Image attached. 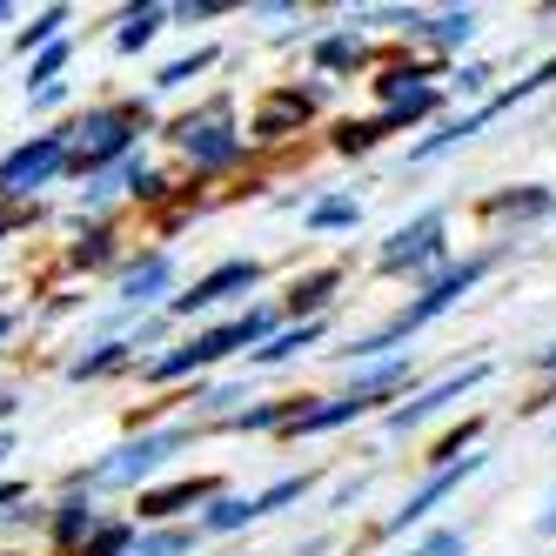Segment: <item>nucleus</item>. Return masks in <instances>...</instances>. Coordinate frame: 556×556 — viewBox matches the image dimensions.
<instances>
[{"label":"nucleus","instance_id":"nucleus-25","mask_svg":"<svg viewBox=\"0 0 556 556\" xmlns=\"http://www.w3.org/2000/svg\"><path fill=\"white\" fill-rule=\"evenodd\" d=\"M355 215H363L355 202H323V208L308 215V228H355Z\"/></svg>","mask_w":556,"mask_h":556},{"label":"nucleus","instance_id":"nucleus-21","mask_svg":"<svg viewBox=\"0 0 556 556\" xmlns=\"http://www.w3.org/2000/svg\"><path fill=\"white\" fill-rule=\"evenodd\" d=\"M329 289H336V275H308V282H295V289H289V308L315 323V308L329 302Z\"/></svg>","mask_w":556,"mask_h":556},{"label":"nucleus","instance_id":"nucleus-19","mask_svg":"<svg viewBox=\"0 0 556 556\" xmlns=\"http://www.w3.org/2000/svg\"><path fill=\"white\" fill-rule=\"evenodd\" d=\"M61 27H67V8H41V14H34V27L21 34V54H34V48L48 54V48L61 41Z\"/></svg>","mask_w":556,"mask_h":556},{"label":"nucleus","instance_id":"nucleus-11","mask_svg":"<svg viewBox=\"0 0 556 556\" xmlns=\"http://www.w3.org/2000/svg\"><path fill=\"white\" fill-rule=\"evenodd\" d=\"M490 369H463V376H450V382H435V389H422L416 395V403H403V409H389V429H416L422 416H435V409H443V403H456V395L463 389H476V382H483Z\"/></svg>","mask_w":556,"mask_h":556},{"label":"nucleus","instance_id":"nucleus-7","mask_svg":"<svg viewBox=\"0 0 556 556\" xmlns=\"http://www.w3.org/2000/svg\"><path fill=\"white\" fill-rule=\"evenodd\" d=\"M443 208H429V215H416L409 228H395L389 242H382V268L389 275H403V268H429L435 255H443Z\"/></svg>","mask_w":556,"mask_h":556},{"label":"nucleus","instance_id":"nucleus-24","mask_svg":"<svg viewBox=\"0 0 556 556\" xmlns=\"http://www.w3.org/2000/svg\"><path fill=\"white\" fill-rule=\"evenodd\" d=\"M429 34H435L443 48H456V41H469V34H476V14H469V8H456V14H435V21H429Z\"/></svg>","mask_w":556,"mask_h":556},{"label":"nucleus","instance_id":"nucleus-13","mask_svg":"<svg viewBox=\"0 0 556 556\" xmlns=\"http://www.w3.org/2000/svg\"><path fill=\"white\" fill-rule=\"evenodd\" d=\"M168 21H175L168 8H128V14H122V34H114V48H122V54H141Z\"/></svg>","mask_w":556,"mask_h":556},{"label":"nucleus","instance_id":"nucleus-5","mask_svg":"<svg viewBox=\"0 0 556 556\" xmlns=\"http://www.w3.org/2000/svg\"><path fill=\"white\" fill-rule=\"evenodd\" d=\"M61 168H74V128L21 141L8 162H0V194H34V188H48Z\"/></svg>","mask_w":556,"mask_h":556},{"label":"nucleus","instance_id":"nucleus-4","mask_svg":"<svg viewBox=\"0 0 556 556\" xmlns=\"http://www.w3.org/2000/svg\"><path fill=\"white\" fill-rule=\"evenodd\" d=\"M476 282H483V262H463V268H450V275H443V282H429V289H422V295H416V302H409L403 315H395V323H389V329H376V336H363V342H355V355H382L389 342H403L409 329H422V323H429V315H443L450 302H463V295H469Z\"/></svg>","mask_w":556,"mask_h":556},{"label":"nucleus","instance_id":"nucleus-26","mask_svg":"<svg viewBox=\"0 0 556 556\" xmlns=\"http://www.w3.org/2000/svg\"><path fill=\"white\" fill-rule=\"evenodd\" d=\"M108 242H114V235H108V228H94V235H81V249H74V262H81V268H101V262L114 255Z\"/></svg>","mask_w":556,"mask_h":556},{"label":"nucleus","instance_id":"nucleus-23","mask_svg":"<svg viewBox=\"0 0 556 556\" xmlns=\"http://www.w3.org/2000/svg\"><path fill=\"white\" fill-rule=\"evenodd\" d=\"M295 496H308V476H282V483H268V490L255 496V523H262V516H275L282 503H295Z\"/></svg>","mask_w":556,"mask_h":556},{"label":"nucleus","instance_id":"nucleus-30","mask_svg":"<svg viewBox=\"0 0 556 556\" xmlns=\"http://www.w3.org/2000/svg\"><path fill=\"white\" fill-rule=\"evenodd\" d=\"M168 14H175V21H215L222 8H215V0H188V8H168Z\"/></svg>","mask_w":556,"mask_h":556},{"label":"nucleus","instance_id":"nucleus-34","mask_svg":"<svg viewBox=\"0 0 556 556\" xmlns=\"http://www.w3.org/2000/svg\"><path fill=\"white\" fill-rule=\"evenodd\" d=\"M543 536H556V496H549V509H543V523H536Z\"/></svg>","mask_w":556,"mask_h":556},{"label":"nucleus","instance_id":"nucleus-2","mask_svg":"<svg viewBox=\"0 0 556 556\" xmlns=\"http://www.w3.org/2000/svg\"><path fill=\"white\" fill-rule=\"evenodd\" d=\"M268 336H275V315H268V308H249V315H235V323L194 336L188 349L154 355V363H148V382H175V376H188V369H208V363H222V355L255 349V342H268Z\"/></svg>","mask_w":556,"mask_h":556},{"label":"nucleus","instance_id":"nucleus-16","mask_svg":"<svg viewBox=\"0 0 556 556\" xmlns=\"http://www.w3.org/2000/svg\"><path fill=\"white\" fill-rule=\"evenodd\" d=\"M255 523V496H215L208 516H202V530L208 536H228V530H249Z\"/></svg>","mask_w":556,"mask_h":556},{"label":"nucleus","instance_id":"nucleus-17","mask_svg":"<svg viewBox=\"0 0 556 556\" xmlns=\"http://www.w3.org/2000/svg\"><path fill=\"white\" fill-rule=\"evenodd\" d=\"M135 349H141V342H101L94 355H81V363H67V376H74V382H94V376H108V369H122Z\"/></svg>","mask_w":556,"mask_h":556},{"label":"nucleus","instance_id":"nucleus-15","mask_svg":"<svg viewBox=\"0 0 556 556\" xmlns=\"http://www.w3.org/2000/svg\"><path fill=\"white\" fill-rule=\"evenodd\" d=\"M94 530H101V516H94L88 496H67V503L54 509V536H61V543H88Z\"/></svg>","mask_w":556,"mask_h":556},{"label":"nucleus","instance_id":"nucleus-39","mask_svg":"<svg viewBox=\"0 0 556 556\" xmlns=\"http://www.w3.org/2000/svg\"><path fill=\"white\" fill-rule=\"evenodd\" d=\"M0 21H14V8H8V0H0Z\"/></svg>","mask_w":556,"mask_h":556},{"label":"nucleus","instance_id":"nucleus-31","mask_svg":"<svg viewBox=\"0 0 556 556\" xmlns=\"http://www.w3.org/2000/svg\"><path fill=\"white\" fill-rule=\"evenodd\" d=\"M135 194H141V202H162V194H168V181H162V175H148V168H141V175H135Z\"/></svg>","mask_w":556,"mask_h":556},{"label":"nucleus","instance_id":"nucleus-18","mask_svg":"<svg viewBox=\"0 0 556 556\" xmlns=\"http://www.w3.org/2000/svg\"><path fill=\"white\" fill-rule=\"evenodd\" d=\"M208 67H215V48H194V54H181V61H168L162 74H154V88H162V94L168 88H188L194 74H208Z\"/></svg>","mask_w":556,"mask_h":556},{"label":"nucleus","instance_id":"nucleus-22","mask_svg":"<svg viewBox=\"0 0 556 556\" xmlns=\"http://www.w3.org/2000/svg\"><path fill=\"white\" fill-rule=\"evenodd\" d=\"M194 549V530H154V536H141L128 556H188Z\"/></svg>","mask_w":556,"mask_h":556},{"label":"nucleus","instance_id":"nucleus-37","mask_svg":"<svg viewBox=\"0 0 556 556\" xmlns=\"http://www.w3.org/2000/svg\"><path fill=\"white\" fill-rule=\"evenodd\" d=\"M14 416V395H0V422H8Z\"/></svg>","mask_w":556,"mask_h":556},{"label":"nucleus","instance_id":"nucleus-28","mask_svg":"<svg viewBox=\"0 0 556 556\" xmlns=\"http://www.w3.org/2000/svg\"><path fill=\"white\" fill-rule=\"evenodd\" d=\"M416 556H463V530H435Z\"/></svg>","mask_w":556,"mask_h":556},{"label":"nucleus","instance_id":"nucleus-29","mask_svg":"<svg viewBox=\"0 0 556 556\" xmlns=\"http://www.w3.org/2000/svg\"><path fill=\"white\" fill-rule=\"evenodd\" d=\"M315 61H323V67H349L355 61V41H323V48H315Z\"/></svg>","mask_w":556,"mask_h":556},{"label":"nucleus","instance_id":"nucleus-1","mask_svg":"<svg viewBox=\"0 0 556 556\" xmlns=\"http://www.w3.org/2000/svg\"><path fill=\"white\" fill-rule=\"evenodd\" d=\"M194 443V429H148V435H128L122 450H108L94 469L74 476V496H94V490H135L141 476H154L175 450Z\"/></svg>","mask_w":556,"mask_h":556},{"label":"nucleus","instance_id":"nucleus-35","mask_svg":"<svg viewBox=\"0 0 556 556\" xmlns=\"http://www.w3.org/2000/svg\"><path fill=\"white\" fill-rule=\"evenodd\" d=\"M8 456H14V435H8V429H0V463H8Z\"/></svg>","mask_w":556,"mask_h":556},{"label":"nucleus","instance_id":"nucleus-10","mask_svg":"<svg viewBox=\"0 0 556 556\" xmlns=\"http://www.w3.org/2000/svg\"><path fill=\"white\" fill-rule=\"evenodd\" d=\"M168 289H175V255L154 249V255H141V262L122 275V308H148V302H162Z\"/></svg>","mask_w":556,"mask_h":556},{"label":"nucleus","instance_id":"nucleus-38","mask_svg":"<svg viewBox=\"0 0 556 556\" xmlns=\"http://www.w3.org/2000/svg\"><path fill=\"white\" fill-rule=\"evenodd\" d=\"M543 369H556V349H543Z\"/></svg>","mask_w":556,"mask_h":556},{"label":"nucleus","instance_id":"nucleus-36","mask_svg":"<svg viewBox=\"0 0 556 556\" xmlns=\"http://www.w3.org/2000/svg\"><path fill=\"white\" fill-rule=\"evenodd\" d=\"M14 336V315H0V342H8Z\"/></svg>","mask_w":556,"mask_h":556},{"label":"nucleus","instance_id":"nucleus-40","mask_svg":"<svg viewBox=\"0 0 556 556\" xmlns=\"http://www.w3.org/2000/svg\"><path fill=\"white\" fill-rule=\"evenodd\" d=\"M0 235H8V222H0Z\"/></svg>","mask_w":556,"mask_h":556},{"label":"nucleus","instance_id":"nucleus-20","mask_svg":"<svg viewBox=\"0 0 556 556\" xmlns=\"http://www.w3.org/2000/svg\"><path fill=\"white\" fill-rule=\"evenodd\" d=\"M135 549V530L128 523H101L88 543H81V556H128Z\"/></svg>","mask_w":556,"mask_h":556},{"label":"nucleus","instance_id":"nucleus-32","mask_svg":"<svg viewBox=\"0 0 556 556\" xmlns=\"http://www.w3.org/2000/svg\"><path fill=\"white\" fill-rule=\"evenodd\" d=\"M61 94H67V81H54V88H27V108H61Z\"/></svg>","mask_w":556,"mask_h":556},{"label":"nucleus","instance_id":"nucleus-8","mask_svg":"<svg viewBox=\"0 0 556 556\" xmlns=\"http://www.w3.org/2000/svg\"><path fill=\"white\" fill-rule=\"evenodd\" d=\"M262 282V262H222V268H208L202 282H194L188 295H168V315H194V308H215V302H228V295H249Z\"/></svg>","mask_w":556,"mask_h":556},{"label":"nucleus","instance_id":"nucleus-6","mask_svg":"<svg viewBox=\"0 0 556 556\" xmlns=\"http://www.w3.org/2000/svg\"><path fill=\"white\" fill-rule=\"evenodd\" d=\"M175 141L188 148L194 168H228L235 154H242V135H235V122H228V101H215L202 114H188V122H175Z\"/></svg>","mask_w":556,"mask_h":556},{"label":"nucleus","instance_id":"nucleus-3","mask_svg":"<svg viewBox=\"0 0 556 556\" xmlns=\"http://www.w3.org/2000/svg\"><path fill=\"white\" fill-rule=\"evenodd\" d=\"M135 135L141 122L128 108H88L81 122H74V168H108V162H135Z\"/></svg>","mask_w":556,"mask_h":556},{"label":"nucleus","instance_id":"nucleus-12","mask_svg":"<svg viewBox=\"0 0 556 556\" xmlns=\"http://www.w3.org/2000/svg\"><path fill=\"white\" fill-rule=\"evenodd\" d=\"M188 503H215V483H208V476L175 483V490H148V496H141V516H154V523H162V516H175V509H188Z\"/></svg>","mask_w":556,"mask_h":556},{"label":"nucleus","instance_id":"nucleus-33","mask_svg":"<svg viewBox=\"0 0 556 556\" xmlns=\"http://www.w3.org/2000/svg\"><path fill=\"white\" fill-rule=\"evenodd\" d=\"M21 496H27L21 483H0V509H8V503H21Z\"/></svg>","mask_w":556,"mask_h":556},{"label":"nucleus","instance_id":"nucleus-27","mask_svg":"<svg viewBox=\"0 0 556 556\" xmlns=\"http://www.w3.org/2000/svg\"><path fill=\"white\" fill-rule=\"evenodd\" d=\"M61 67H67V41H54L41 61H34V81H41V88H54V74H61ZM34 81H27V88H34Z\"/></svg>","mask_w":556,"mask_h":556},{"label":"nucleus","instance_id":"nucleus-14","mask_svg":"<svg viewBox=\"0 0 556 556\" xmlns=\"http://www.w3.org/2000/svg\"><path fill=\"white\" fill-rule=\"evenodd\" d=\"M308 342H323V323H302V329H275V336H268V342L249 355V363H262V369H268V363H289V355H302Z\"/></svg>","mask_w":556,"mask_h":556},{"label":"nucleus","instance_id":"nucleus-9","mask_svg":"<svg viewBox=\"0 0 556 556\" xmlns=\"http://www.w3.org/2000/svg\"><path fill=\"white\" fill-rule=\"evenodd\" d=\"M476 469H483V456H463V469H456V463H450V469H435V476H429V483H422V490H416V496H409L403 509H395V516H389V523H382V530H389V536H403L409 523H422V516H429L435 503H443V496H450V490L463 483V476H476Z\"/></svg>","mask_w":556,"mask_h":556}]
</instances>
